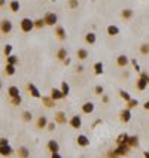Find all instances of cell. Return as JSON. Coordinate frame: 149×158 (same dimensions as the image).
<instances>
[{
	"label": "cell",
	"mask_w": 149,
	"mask_h": 158,
	"mask_svg": "<svg viewBox=\"0 0 149 158\" xmlns=\"http://www.w3.org/2000/svg\"><path fill=\"white\" fill-rule=\"evenodd\" d=\"M148 84H149V75L145 73V72H142V73H140V79L137 81V88L140 91H143V90H146Z\"/></svg>",
	"instance_id": "6da1fadb"
},
{
	"label": "cell",
	"mask_w": 149,
	"mask_h": 158,
	"mask_svg": "<svg viewBox=\"0 0 149 158\" xmlns=\"http://www.w3.org/2000/svg\"><path fill=\"white\" fill-rule=\"evenodd\" d=\"M33 29H34L33 20H30V18H22V20H21V30H22L24 33H29V31H31Z\"/></svg>",
	"instance_id": "7a4b0ae2"
},
{
	"label": "cell",
	"mask_w": 149,
	"mask_h": 158,
	"mask_svg": "<svg viewBox=\"0 0 149 158\" xmlns=\"http://www.w3.org/2000/svg\"><path fill=\"white\" fill-rule=\"evenodd\" d=\"M57 15L54 14V12H48L45 16H43V21H45V24H48V25H54V24H57Z\"/></svg>",
	"instance_id": "3957f363"
},
{
	"label": "cell",
	"mask_w": 149,
	"mask_h": 158,
	"mask_svg": "<svg viewBox=\"0 0 149 158\" xmlns=\"http://www.w3.org/2000/svg\"><path fill=\"white\" fill-rule=\"evenodd\" d=\"M0 30H2L3 33H9L12 30V22L9 20H3L2 22H0Z\"/></svg>",
	"instance_id": "277c9868"
},
{
	"label": "cell",
	"mask_w": 149,
	"mask_h": 158,
	"mask_svg": "<svg viewBox=\"0 0 149 158\" xmlns=\"http://www.w3.org/2000/svg\"><path fill=\"white\" fill-rule=\"evenodd\" d=\"M29 91H30V94L33 95V97H36V99H40L42 97L40 91L37 90V86L34 85V84H29Z\"/></svg>",
	"instance_id": "5b68a950"
},
{
	"label": "cell",
	"mask_w": 149,
	"mask_h": 158,
	"mask_svg": "<svg viewBox=\"0 0 149 158\" xmlns=\"http://www.w3.org/2000/svg\"><path fill=\"white\" fill-rule=\"evenodd\" d=\"M128 145H118V148L115 149V151H113V152H115L118 157L119 155H125V154H128Z\"/></svg>",
	"instance_id": "8992f818"
},
{
	"label": "cell",
	"mask_w": 149,
	"mask_h": 158,
	"mask_svg": "<svg viewBox=\"0 0 149 158\" xmlns=\"http://www.w3.org/2000/svg\"><path fill=\"white\" fill-rule=\"evenodd\" d=\"M70 125H72V128H79L82 125V119L79 115H75L72 119H70Z\"/></svg>",
	"instance_id": "52a82bcc"
},
{
	"label": "cell",
	"mask_w": 149,
	"mask_h": 158,
	"mask_svg": "<svg viewBox=\"0 0 149 158\" xmlns=\"http://www.w3.org/2000/svg\"><path fill=\"white\" fill-rule=\"evenodd\" d=\"M48 149L51 151V154H58L60 146H58V143L55 142V140H49L48 142Z\"/></svg>",
	"instance_id": "ba28073f"
},
{
	"label": "cell",
	"mask_w": 149,
	"mask_h": 158,
	"mask_svg": "<svg viewBox=\"0 0 149 158\" xmlns=\"http://www.w3.org/2000/svg\"><path fill=\"white\" fill-rule=\"evenodd\" d=\"M63 97H64V95L61 94V91H60L58 88H52V90H51V99L54 100V101H55V100H60V99H63Z\"/></svg>",
	"instance_id": "9c48e42d"
},
{
	"label": "cell",
	"mask_w": 149,
	"mask_h": 158,
	"mask_svg": "<svg viewBox=\"0 0 149 158\" xmlns=\"http://www.w3.org/2000/svg\"><path fill=\"white\" fill-rule=\"evenodd\" d=\"M78 145H79V146H88L90 145V139L86 137L85 134H79V136H78Z\"/></svg>",
	"instance_id": "30bf717a"
},
{
	"label": "cell",
	"mask_w": 149,
	"mask_h": 158,
	"mask_svg": "<svg viewBox=\"0 0 149 158\" xmlns=\"http://www.w3.org/2000/svg\"><path fill=\"white\" fill-rule=\"evenodd\" d=\"M12 152H14V149H12L9 145H6V146H0V155H3V157H9Z\"/></svg>",
	"instance_id": "8fae6325"
},
{
	"label": "cell",
	"mask_w": 149,
	"mask_h": 158,
	"mask_svg": "<svg viewBox=\"0 0 149 158\" xmlns=\"http://www.w3.org/2000/svg\"><path fill=\"white\" fill-rule=\"evenodd\" d=\"M130 119H131V112H130V109L122 110V112H121V121H122V122H128Z\"/></svg>",
	"instance_id": "7c38bea8"
},
{
	"label": "cell",
	"mask_w": 149,
	"mask_h": 158,
	"mask_svg": "<svg viewBox=\"0 0 149 158\" xmlns=\"http://www.w3.org/2000/svg\"><path fill=\"white\" fill-rule=\"evenodd\" d=\"M116 63H118L119 67H125V66L128 64V58H127V55H119V57L116 58Z\"/></svg>",
	"instance_id": "4fadbf2b"
},
{
	"label": "cell",
	"mask_w": 149,
	"mask_h": 158,
	"mask_svg": "<svg viewBox=\"0 0 149 158\" xmlns=\"http://www.w3.org/2000/svg\"><path fill=\"white\" fill-rule=\"evenodd\" d=\"M128 134L127 133H122V134H119L118 136V139H116V142H118V145H127V142H128Z\"/></svg>",
	"instance_id": "5bb4252c"
},
{
	"label": "cell",
	"mask_w": 149,
	"mask_h": 158,
	"mask_svg": "<svg viewBox=\"0 0 149 158\" xmlns=\"http://www.w3.org/2000/svg\"><path fill=\"white\" fill-rule=\"evenodd\" d=\"M93 110H94V103H91V101L84 103V106H82V112H85V113H91Z\"/></svg>",
	"instance_id": "9a60e30c"
},
{
	"label": "cell",
	"mask_w": 149,
	"mask_h": 158,
	"mask_svg": "<svg viewBox=\"0 0 149 158\" xmlns=\"http://www.w3.org/2000/svg\"><path fill=\"white\" fill-rule=\"evenodd\" d=\"M7 93H9V95L12 99L15 97H20V90H18V86H9V90H7Z\"/></svg>",
	"instance_id": "2e32d148"
},
{
	"label": "cell",
	"mask_w": 149,
	"mask_h": 158,
	"mask_svg": "<svg viewBox=\"0 0 149 158\" xmlns=\"http://www.w3.org/2000/svg\"><path fill=\"white\" fill-rule=\"evenodd\" d=\"M18 155L21 157V158H29L30 157V151L25 146H21L20 149H18Z\"/></svg>",
	"instance_id": "e0dca14e"
},
{
	"label": "cell",
	"mask_w": 149,
	"mask_h": 158,
	"mask_svg": "<svg viewBox=\"0 0 149 158\" xmlns=\"http://www.w3.org/2000/svg\"><path fill=\"white\" fill-rule=\"evenodd\" d=\"M127 145H128V148H130V146H133V148L137 146V145H139V137H137V136H130Z\"/></svg>",
	"instance_id": "ac0fdd59"
},
{
	"label": "cell",
	"mask_w": 149,
	"mask_h": 158,
	"mask_svg": "<svg viewBox=\"0 0 149 158\" xmlns=\"http://www.w3.org/2000/svg\"><path fill=\"white\" fill-rule=\"evenodd\" d=\"M55 121L60 122V124H66V122H67V118H66V115H64L63 112H58L57 115H55Z\"/></svg>",
	"instance_id": "d6986e66"
},
{
	"label": "cell",
	"mask_w": 149,
	"mask_h": 158,
	"mask_svg": "<svg viewBox=\"0 0 149 158\" xmlns=\"http://www.w3.org/2000/svg\"><path fill=\"white\" fill-rule=\"evenodd\" d=\"M107 33L110 34V36H116V34L119 33V29L116 27V25H109V27H107Z\"/></svg>",
	"instance_id": "ffe728a7"
},
{
	"label": "cell",
	"mask_w": 149,
	"mask_h": 158,
	"mask_svg": "<svg viewBox=\"0 0 149 158\" xmlns=\"http://www.w3.org/2000/svg\"><path fill=\"white\" fill-rule=\"evenodd\" d=\"M57 57H58L60 60H66V58H67V51H66V48H60L58 52H57Z\"/></svg>",
	"instance_id": "44dd1931"
},
{
	"label": "cell",
	"mask_w": 149,
	"mask_h": 158,
	"mask_svg": "<svg viewBox=\"0 0 149 158\" xmlns=\"http://www.w3.org/2000/svg\"><path fill=\"white\" fill-rule=\"evenodd\" d=\"M42 101L45 103V106H46V108H54V104H55L54 100H52L51 97H42Z\"/></svg>",
	"instance_id": "7402d4cb"
},
{
	"label": "cell",
	"mask_w": 149,
	"mask_h": 158,
	"mask_svg": "<svg viewBox=\"0 0 149 158\" xmlns=\"http://www.w3.org/2000/svg\"><path fill=\"white\" fill-rule=\"evenodd\" d=\"M46 125H48L46 116H40V118L37 119V127H39V128H43V127H46Z\"/></svg>",
	"instance_id": "603a6c76"
},
{
	"label": "cell",
	"mask_w": 149,
	"mask_h": 158,
	"mask_svg": "<svg viewBox=\"0 0 149 158\" xmlns=\"http://www.w3.org/2000/svg\"><path fill=\"white\" fill-rule=\"evenodd\" d=\"M94 72H95V75H101L103 73V63H95L94 64Z\"/></svg>",
	"instance_id": "cb8c5ba5"
},
{
	"label": "cell",
	"mask_w": 149,
	"mask_h": 158,
	"mask_svg": "<svg viewBox=\"0 0 149 158\" xmlns=\"http://www.w3.org/2000/svg\"><path fill=\"white\" fill-rule=\"evenodd\" d=\"M78 57H79L81 60H85L86 57H88V51H86V49H78Z\"/></svg>",
	"instance_id": "d4e9b609"
},
{
	"label": "cell",
	"mask_w": 149,
	"mask_h": 158,
	"mask_svg": "<svg viewBox=\"0 0 149 158\" xmlns=\"http://www.w3.org/2000/svg\"><path fill=\"white\" fill-rule=\"evenodd\" d=\"M55 33H57V36H58L61 40H64V39H66V31H64V29H63V27H58Z\"/></svg>",
	"instance_id": "484cf974"
},
{
	"label": "cell",
	"mask_w": 149,
	"mask_h": 158,
	"mask_svg": "<svg viewBox=\"0 0 149 158\" xmlns=\"http://www.w3.org/2000/svg\"><path fill=\"white\" fill-rule=\"evenodd\" d=\"M61 94H63V95H67L69 94V91H70V88H69V84H66V82H63V84H61Z\"/></svg>",
	"instance_id": "4316f807"
},
{
	"label": "cell",
	"mask_w": 149,
	"mask_h": 158,
	"mask_svg": "<svg viewBox=\"0 0 149 158\" xmlns=\"http://www.w3.org/2000/svg\"><path fill=\"white\" fill-rule=\"evenodd\" d=\"M85 40L88 42V43H95V34L90 31V33H88V34H86V36H85Z\"/></svg>",
	"instance_id": "83f0119b"
},
{
	"label": "cell",
	"mask_w": 149,
	"mask_h": 158,
	"mask_svg": "<svg viewBox=\"0 0 149 158\" xmlns=\"http://www.w3.org/2000/svg\"><path fill=\"white\" fill-rule=\"evenodd\" d=\"M5 73H6V75H14V73H15V66L6 64V67H5Z\"/></svg>",
	"instance_id": "f1b7e54d"
},
{
	"label": "cell",
	"mask_w": 149,
	"mask_h": 158,
	"mask_svg": "<svg viewBox=\"0 0 149 158\" xmlns=\"http://www.w3.org/2000/svg\"><path fill=\"white\" fill-rule=\"evenodd\" d=\"M16 63H18V57H15V55H9V57H7V64L15 66Z\"/></svg>",
	"instance_id": "f546056e"
},
{
	"label": "cell",
	"mask_w": 149,
	"mask_h": 158,
	"mask_svg": "<svg viewBox=\"0 0 149 158\" xmlns=\"http://www.w3.org/2000/svg\"><path fill=\"white\" fill-rule=\"evenodd\" d=\"M122 16H124L125 20H130L131 16H133V11H131V9H124V11H122Z\"/></svg>",
	"instance_id": "4dcf8cb0"
},
{
	"label": "cell",
	"mask_w": 149,
	"mask_h": 158,
	"mask_svg": "<svg viewBox=\"0 0 149 158\" xmlns=\"http://www.w3.org/2000/svg\"><path fill=\"white\" fill-rule=\"evenodd\" d=\"M9 6H11V9H12L14 12H18V11H20V3H18V2H11Z\"/></svg>",
	"instance_id": "1f68e13d"
},
{
	"label": "cell",
	"mask_w": 149,
	"mask_h": 158,
	"mask_svg": "<svg viewBox=\"0 0 149 158\" xmlns=\"http://www.w3.org/2000/svg\"><path fill=\"white\" fill-rule=\"evenodd\" d=\"M140 52H142V54H149V43H143V45L140 46Z\"/></svg>",
	"instance_id": "d6a6232c"
},
{
	"label": "cell",
	"mask_w": 149,
	"mask_h": 158,
	"mask_svg": "<svg viewBox=\"0 0 149 158\" xmlns=\"http://www.w3.org/2000/svg\"><path fill=\"white\" fill-rule=\"evenodd\" d=\"M33 24H34V27H36V29H42L43 25H45V21H43V20H37V21H34Z\"/></svg>",
	"instance_id": "836d02e7"
},
{
	"label": "cell",
	"mask_w": 149,
	"mask_h": 158,
	"mask_svg": "<svg viewBox=\"0 0 149 158\" xmlns=\"http://www.w3.org/2000/svg\"><path fill=\"white\" fill-rule=\"evenodd\" d=\"M119 94H121V97L124 99L125 101H130V100H131V97H130V94H128V93H125V91H119Z\"/></svg>",
	"instance_id": "e575fe53"
},
{
	"label": "cell",
	"mask_w": 149,
	"mask_h": 158,
	"mask_svg": "<svg viewBox=\"0 0 149 158\" xmlns=\"http://www.w3.org/2000/svg\"><path fill=\"white\" fill-rule=\"evenodd\" d=\"M22 118H24V121H31V118H33V116H31V112H29V110L24 112V113H22Z\"/></svg>",
	"instance_id": "d590c367"
},
{
	"label": "cell",
	"mask_w": 149,
	"mask_h": 158,
	"mask_svg": "<svg viewBox=\"0 0 149 158\" xmlns=\"http://www.w3.org/2000/svg\"><path fill=\"white\" fill-rule=\"evenodd\" d=\"M11 52H12V46H11V45H6V46H5V55L9 57Z\"/></svg>",
	"instance_id": "8d00e7d4"
},
{
	"label": "cell",
	"mask_w": 149,
	"mask_h": 158,
	"mask_svg": "<svg viewBox=\"0 0 149 158\" xmlns=\"http://www.w3.org/2000/svg\"><path fill=\"white\" fill-rule=\"evenodd\" d=\"M21 101H22L21 95H20V97H15V99H12V104H15V106H18V104H21Z\"/></svg>",
	"instance_id": "74e56055"
},
{
	"label": "cell",
	"mask_w": 149,
	"mask_h": 158,
	"mask_svg": "<svg viewBox=\"0 0 149 158\" xmlns=\"http://www.w3.org/2000/svg\"><path fill=\"white\" fill-rule=\"evenodd\" d=\"M6 145H9V140H7L6 137L0 139V146H6Z\"/></svg>",
	"instance_id": "f35d334b"
},
{
	"label": "cell",
	"mask_w": 149,
	"mask_h": 158,
	"mask_svg": "<svg viewBox=\"0 0 149 158\" xmlns=\"http://www.w3.org/2000/svg\"><path fill=\"white\" fill-rule=\"evenodd\" d=\"M137 103H139L137 100H134V99H131V100L128 101V106H130V108H134V106H137Z\"/></svg>",
	"instance_id": "ab89813d"
},
{
	"label": "cell",
	"mask_w": 149,
	"mask_h": 158,
	"mask_svg": "<svg viewBox=\"0 0 149 158\" xmlns=\"http://www.w3.org/2000/svg\"><path fill=\"white\" fill-rule=\"evenodd\" d=\"M131 63H133L134 69H136L137 72H139V70H140V66H139V63H137V60H136V58H133V60H131Z\"/></svg>",
	"instance_id": "60d3db41"
},
{
	"label": "cell",
	"mask_w": 149,
	"mask_h": 158,
	"mask_svg": "<svg viewBox=\"0 0 149 158\" xmlns=\"http://www.w3.org/2000/svg\"><path fill=\"white\" fill-rule=\"evenodd\" d=\"M95 94H103V86H101V85L95 86Z\"/></svg>",
	"instance_id": "b9f144b4"
},
{
	"label": "cell",
	"mask_w": 149,
	"mask_h": 158,
	"mask_svg": "<svg viewBox=\"0 0 149 158\" xmlns=\"http://www.w3.org/2000/svg\"><path fill=\"white\" fill-rule=\"evenodd\" d=\"M46 127H48V130H51V131H52V130L55 128V124H54V122H51V124H48Z\"/></svg>",
	"instance_id": "7bdbcfd3"
},
{
	"label": "cell",
	"mask_w": 149,
	"mask_h": 158,
	"mask_svg": "<svg viewBox=\"0 0 149 158\" xmlns=\"http://www.w3.org/2000/svg\"><path fill=\"white\" fill-rule=\"evenodd\" d=\"M107 157H109V158H118V155H116L115 152H109V154H107Z\"/></svg>",
	"instance_id": "ee69618b"
},
{
	"label": "cell",
	"mask_w": 149,
	"mask_h": 158,
	"mask_svg": "<svg viewBox=\"0 0 149 158\" xmlns=\"http://www.w3.org/2000/svg\"><path fill=\"white\" fill-rule=\"evenodd\" d=\"M69 5H70V7H76L78 5H79V3H78V2H70Z\"/></svg>",
	"instance_id": "f6af8a7d"
},
{
	"label": "cell",
	"mask_w": 149,
	"mask_h": 158,
	"mask_svg": "<svg viewBox=\"0 0 149 158\" xmlns=\"http://www.w3.org/2000/svg\"><path fill=\"white\" fill-rule=\"evenodd\" d=\"M51 158H63V157H61L60 154H52V157Z\"/></svg>",
	"instance_id": "bcb514c9"
},
{
	"label": "cell",
	"mask_w": 149,
	"mask_h": 158,
	"mask_svg": "<svg viewBox=\"0 0 149 158\" xmlns=\"http://www.w3.org/2000/svg\"><path fill=\"white\" fill-rule=\"evenodd\" d=\"M103 101H104V103L109 101V97H107V95H103Z\"/></svg>",
	"instance_id": "7dc6e473"
},
{
	"label": "cell",
	"mask_w": 149,
	"mask_h": 158,
	"mask_svg": "<svg viewBox=\"0 0 149 158\" xmlns=\"http://www.w3.org/2000/svg\"><path fill=\"white\" fill-rule=\"evenodd\" d=\"M143 106H145V109H146V110H149V101H146V103L143 104Z\"/></svg>",
	"instance_id": "c3c4849f"
},
{
	"label": "cell",
	"mask_w": 149,
	"mask_h": 158,
	"mask_svg": "<svg viewBox=\"0 0 149 158\" xmlns=\"http://www.w3.org/2000/svg\"><path fill=\"white\" fill-rule=\"evenodd\" d=\"M143 155H145V158H149V151H145V154H143Z\"/></svg>",
	"instance_id": "681fc988"
},
{
	"label": "cell",
	"mask_w": 149,
	"mask_h": 158,
	"mask_svg": "<svg viewBox=\"0 0 149 158\" xmlns=\"http://www.w3.org/2000/svg\"><path fill=\"white\" fill-rule=\"evenodd\" d=\"M64 63H66V64H70V58H69V57L64 60Z\"/></svg>",
	"instance_id": "f907efd6"
},
{
	"label": "cell",
	"mask_w": 149,
	"mask_h": 158,
	"mask_svg": "<svg viewBox=\"0 0 149 158\" xmlns=\"http://www.w3.org/2000/svg\"><path fill=\"white\" fill-rule=\"evenodd\" d=\"M5 5V2H0V6H3Z\"/></svg>",
	"instance_id": "816d5d0a"
},
{
	"label": "cell",
	"mask_w": 149,
	"mask_h": 158,
	"mask_svg": "<svg viewBox=\"0 0 149 158\" xmlns=\"http://www.w3.org/2000/svg\"><path fill=\"white\" fill-rule=\"evenodd\" d=\"M0 88H2V82H0Z\"/></svg>",
	"instance_id": "f5cc1de1"
}]
</instances>
